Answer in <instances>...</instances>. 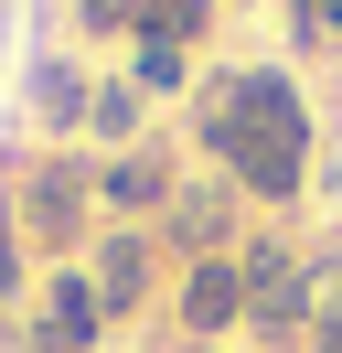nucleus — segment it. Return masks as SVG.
Returning <instances> with one entry per match:
<instances>
[{"instance_id": "1", "label": "nucleus", "mask_w": 342, "mask_h": 353, "mask_svg": "<svg viewBox=\"0 0 342 353\" xmlns=\"http://www.w3.org/2000/svg\"><path fill=\"white\" fill-rule=\"evenodd\" d=\"M192 118H203L214 172H225L246 203H299L310 193V108H299V86L278 65L214 75V86L192 97Z\"/></svg>"}, {"instance_id": "2", "label": "nucleus", "mask_w": 342, "mask_h": 353, "mask_svg": "<svg viewBox=\"0 0 342 353\" xmlns=\"http://www.w3.org/2000/svg\"><path fill=\"white\" fill-rule=\"evenodd\" d=\"M11 214H21V246H43V257H75L86 246V214H97V172L86 161H32V172L11 182Z\"/></svg>"}, {"instance_id": "3", "label": "nucleus", "mask_w": 342, "mask_h": 353, "mask_svg": "<svg viewBox=\"0 0 342 353\" xmlns=\"http://www.w3.org/2000/svg\"><path fill=\"white\" fill-rule=\"evenodd\" d=\"M97 343H107L97 279H86V268H54V279H43V300H32V353H97Z\"/></svg>"}, {"instance_id": "4", "label": "nucleus", "mask_w": 342, "mask_h": 353, "mask_svg": "<svg viewBox=\"0 0 342 353\" xmlns=\"http://www.w3.org/2000/svg\"><path fill=\"white\" fill-rule=\"evenodd\" d=\"M235 225H246V193L214 172V182H182V193H171L161 236L182 246V257H235Z\"/></svg>"}, {"instance_id": "5", "label": "nucleus", "mask_w": 342, "mask_h": 353, "mask_svg": "<svg viewBox=\"0 0 342 353\" xmlns=\"http://www.w3.org/2000/svg\"><path fill=\"white\" fill-rule=\"evenodd\" d=\"M171 310H182V343H225V332H246V268H235V257H192Z\"/></svg>"}, {"instance_id": "6", "label": "nucleus", "mask_w": 342, "mask_h": 353, "mask_svg": "<svg viewBox=\"0 0 342 353\" xmlns=\"http://www.w3.org/2000/svg\"><path fill=\"white\" fill-rule=\"evenodd\" d=\"M86 279H97L107 321H128V310H150V279H161V257H150V236H139V225H118V236H97Z\"/></svg>"}, {"instance_id": "7", "label": "nucleus", "mask_w": 342, "mask_h": 353, "mask_svg": "<svg viewBox=\"0 0 342 353\" xmlns=\"http://www.w3.org/2000/svg\"><path fill=\"white\" fill-rule=\"evenodd\" d=\"M171 193H182V182H171L161 150H118L97 172V203H107V214H171Z\"/></svg>"}, {"instance_id": "8", "label": "nucleus", "mask_w": 342, "mask_h": 353, "mask_svg": "<svg viewBox=\"0 0 342 353\" xmlns=\"http://www.w3.org/2000/svg\"><path fill=\"white\" fill-rule=\"evenodd\" d=\"M86 97H97V86H86L64 54H43V65H32V118H43V129H86Z\"/></svg>"}, {"instance_id": "9", "label": "nucleus", "mask_w": 342, "mask_h": 353, "mask_svg": "<svg viewBox=\"0 0 342 353\" xmlns=\"http://www.w3.org/2000/svg\"><path fill=\"white\" fill-rule=\"evenodd\" d=\"M214 32V0H139V32L128 43H171V54H192Z\"/></svg>"}, {"instance_id": "10", "label": "nucleus", "mask_w": 342, "mask_h": 353, "mask_svg": "<svg viewBox=\"0 0 342 353\" xmlns=\"http://www.w3.org/2000/svg\"><path fill=\"white\" fill-rule=\"evenodd\" d=\"M86 139H107V150H139V86H128V75L86 97Z\"/></svg>"}, {"instance_id": "11", "label": "nucleus", "mask_w": 342, "mask_h": 353, "mask_svg": "<svg viewBox=\"0 0 342 353\" xmlns=\"http://www.w3.org/2000/svg\"><path fill=\"white\" fill-rule=\"evenodd\" d=\"M128 86H139V97H182V86H192V54H171V43H128Z\"/></svg>"}, {"instance_id": "12", "label": "nucleus", "mask_w": 342, "mask_h": 353, "mask_svg": "<svg viewBox=\"0 0 342 353\" xmlns=\"http://www.w3.org/2000/svg\"><path fill=\"white\" fill-rule=\"evenodd\" d=\"M32 289V246H21V214L0 203V300H21Z\"/></svg>"}, {"instance_id": "13", "label": "nucleus", "mask_w": 342, "mask_h": 353, "mask_svg": "<svg viewBox=\"0 0 342 353\" xmlns=\"http://www.w3.org/2000/svg\"><path fill=\"white\" fill-rule=\"evenodd\" d=\"M75 22L97 32V43H118V32H139V0H75Z\"/></svg>"}, {"instance_id": "14", "label": "nucleus", "mask_w": 342, "mask_h": 353, "mask_svg": "<svg viewBox=\"0 0 342 353\" xmlns=\"http://www.w3.org/2000/svg\"><path fill=\"white\" fill-rule=\"evenodd\" d=\"M299 353H342V289H332V300L310 310V343H299Z\"/></svg>"}, {"instance_id": "15", "label": "nucleus", "mask_w": 342, "mask_h": 353, "mask_svg": "<svg viewBox=\"0 0 342 353\" xmlns=\"http://www.w3.org/2000/svg\"><path fill=\"white\" fill-rule=\"evenodd\" d=\"M321 43H342V0H321Z\"/></svg>"}]
</instances>
